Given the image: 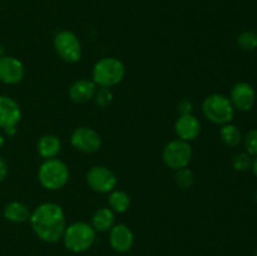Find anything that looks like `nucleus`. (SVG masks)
<instances>
[{
    "mask_svg": "<svg viewBox=\"0 0 257 256\" xmlns=\"http://www.w3.org/2000/svg\"><path fill=\"white\" fill-rule=\"evenodd\" d=\"M29 221L38 237L48 243L59 241L67 227L64 211L54 202L42 203L34 208L30 213Z\"/></svg>",
    "mask_w": 257,
    "mask_h": 256,
    "instance_id": "f257e3e1",
    "label": "nucleus"
},
{
    "mask_svg": "<svg viewBox=\"0 0 257 256\" xmlns=\"http://www.w3.org/2000/svg\"><path fill=\"white\" fill-rule=\"evenodd\" d=\"M125 68L119 59L113 57L102 58L93 68V82L102 88H110L124 78Z\"/></svg>",
    "mask_w": 257,
    "mask_h": 256,
    "instance_id": "f03ea898",
    "label": "nucleus"
},
{
    "mask_svg": "<svg viewBox=\"0 0 257 256\" xmlns=\"http://www.w3.org/2000/svg\"><path fill=\"white\" fill-rule=\"evenodd\" d=\"M69 178V170L63 161L58 158L45 160L38 170V180L40 185L50 191L64 187Z\"/></svg>",
    "mask_w": 257,
    "mask_h": 256,
    "instance_id": "7ed1b4c3",
    "label": "nucleus"
},
{
    "mask_svg": "<svg viewBox=\"0 0 257 256\" xmlns=\"http://www.w3.org/2000/svg\"><path fill=\"white\" fill-rule=\"evenodd\" d=\"M62 238L68 250L72 252H83L94 242L95 230L88 222L78 221L65 227Z\"/></svg>",
    "mask_w": 257,
    "mask_h": 256,
    "instance_id": "20e7f679",
    "label": "nucleus"
},
{
    "mask_svg": "<svg viewBox=\"0 0 257 256\" xmlns=\"http://www.w3.org/2000/svg\"><path fill=\"white\" fill-rule=\"evenodd\" d=\"M202 112L210 122L223 125L233 119L235 108L230 98L215 93L205 98L202 102Z\"/></svg>",
    "mask_w": 257,
    "mask_h": 256,
    "instance_id": "39448f33",
    "label": "nucleus"
},
{
    "mask_svg": "<svg viewBox=\"0 0 257 256\" xmlns=\"http://www.w3.org/2000/svg\"><path fill=\"white\" fill-rule=\"evenodd\" d=\"M163 162L172 170H181L187 167L192 158V147L187 141H171L162 153Z\"/></svg>",
    "mask_w": 257,
    "mask_h": 256,
    "instance_id": "423d86ee",
    "label": "nucleus"
},
{
    "mask_svg": "<svg viewBox=\"0 0 257 256\" xmlns=\"http://www.w3.org/2000/svg\"><path fill=\"white\" fill-rule=\"evenodd\" d=\"M54 48L58 55L67 63H75L82 57V45L79 39L69 30H63L55 35Z\"/></svg>",
    "mask_w": 257,
    "mask_h": 256,
    "instance_id": "0eeeda50",
    "label": "nucleus"
},
{
    "mask_svg": "<svg viewBox=\"0 0 257 256\" xmlns=\"http://www.w3.org/2000/svg\"><path fill=\"white\" fill-rule=\"evenodd\" d=\"M87 183L98 193H109L117 186V177L104 166H93L87 173Z\"/></svg>",
    "mask_w": 257,
    "mask_h": 256,
    "instance_id": "6e6552de",
    "label": "nucleus"
},
{
    "mask_svg": "<svg viewBox=\"0 0 257 256\" xmlns=\"http://www.w3.org/2000/svg\"><path fill=\"white\" fill-rule=\"evenodd\" d=\"M70 143L75 150L84 153L97 152L102 146V138L97 131L89 127L75 128L70 136Z\"/></svg>",
    "mask_w": 257,
    "mask_h": 256,
    "instance_id": "1a4fd4ad",
    "label": "nucleus"
},
{
    "mask_svg": "<svg viewBox=\"0 0 257 256\" xmlns=\"http://www.w3.org/2000/svg\"><path fill=\"white\" fill-rule=\"evenodd\" d=\"M230 100L233 108H237L241 112H248L256 102V92L250 83H236L231 89Z\"/></svg>",
    "mask_w": 257,
    "mask_h": 256,
    "instance_id": "9d476101",
    "label": "nucleus"
},
{
    "mask_svg": "<svg viewBox=\"0 0 257 256\" xmlns=\"http://www.w3.org/2000/svg\"><path fill=\"white\" fill-rule=\"evenodd\" d=\"M25 75L23 63L14 57H0V82L5 84H17L22 82Z\"/></svg>",
    "mask_w": 257,
    "mask_h": 256,
    "instance_id": "9b49d317",
    "label": "nucleus"
},
{
    "mask_svg": "<svg viewBox=\"0 0 257 256\" xmlns=\"http://www.w3.org/2000/svg\"><path fill=\"white\" fill-rule=\"evenodd\" d=\"M22 118L19 104L13 98L0 95V127L3 130L17 127Z\"/></svg>",
    "mask_w": 257,
    "mask_h": 256,
    "instance_id": "f8f14e48",
    "label": "nucleus"
},
{
    "mask_svg": "<svg viewBox=\"0 0 257 256\" xmlns=\"http://www.w3.org/2000/svg\"><path fill=\"white\" fill-rule=\"evenodd\" d=\"M133 242H135V237L127 225L124 223L113 225L109 232V243L113 250L120 253L128 252L132 248Z\"/></svg>",
    "mask_w": 257,
    "mask_h": 256,
    "instance_id": "ddd939ff",
    "label": "nucleus"
},
{
    "mask_svg": "<svg viewBox=\"0 0 257 256\" xmlns=\"http://www.w3.org/2000/svg\"><path fill=\"white\" fill-rule=\"evenodd\" d=\"M175 130L180 140L190 141L196 140L201 132V123L195 115L183 114L180 115L175 124Z\"/></svg>",
    "mask_w": 257,
    "mask_h": 256,
    "instance_id": "4468645a",
    "label": "nucleus"
},
{
    "mask_svg": "<svg viewBox=\"0 0 257 256\" xmlns=\"http://www.w3.org/2000/svg\"><path fill=\"white\" fill-rule=\"evenodd\" d=\"M97 93V84L93 80L79 79L70 85L68 94L74 103H84L93 99Z\"/></svg>",
    "mask_w": 257,
    "mask_h": 256,
    "instance_id": "2eb2a0df",
    "label": "nucleus"
},
{
    "mask_svg": "<svg viewBox=\"0 0 257 256\" xmlns=\"http://www.w3.org/2000/svg\"><path fill=\"white\" fill-rule=\"evenodd\" d=\"M62 143L60 140L54 135H44L38 141V153L45 160L55 158L60 152Z\"/></svg>",
    "mask_w": 257,
    "mask_h": 256,
    "instance_id": "dca6fc26",
    "label": "nucleus"
},
{
    "mask_svg": "<svg viewBox=\"0 0 257 256\" xmlns=\"http://www.w3.org/2000/svg\"><path fill=\"white\" fill-rule=\"evenodd\" d=\"M4 217L14 223H22L29 220L30 212L27 206L18 201L8 203L4 208Z\"/></svg>",
    "mask_w": 257,
    "mask_h": 256,
    "instance_id": "f3484780",
    "label": "nucleus"
},
{
    "mask_svg": "<svg viewBox=\"0 0 257 256\" xmlns=\"http://www.w3.org/2000/svg\"><path fill=\"white\" fill-rule=\"evenodd\" d=\"M113 225H114V212L108 207L99 208L92 218V227L98 232L110 230Z\"/></svg>",
    "mask_w": 257,
    "mask_h": 256,
    "instance_id": "a211bd4d",
    "label": "nucleus"
},
{
    "mask_svg": "<svg viewBox=\"0 0 257 256\" xmlns=\"http://www.w3.org/2000/svg\"><path fill=\"white\" fill-rule=\"evenodd\" d=\"M108 202H109L110 210L118 213H123L130 208L131 198L124 191L113 190L110 192L109 198H108Z\"/></svg>",
    "mask_w": 257,
    "mask_h": 256,
    "instance_id": "6ab92c4d",
    "label": "nucleus"
},
{
    "mask_svg": "<svg viewBox=\"0 0 257 256\" xmlns=\"http://www.w3.org/2000/svg\"><path fill=\"white\" fill-rule=\"evenodd\" d=\"M220 137L221 141L228 147H236L242 140L240 130L235 124H231V123L222 125V128L220 130Z\"/></svg>",
    "mask_w": 257,
    "mask_h": 256,
    "instance_id": "aec40b11",
    "label": "nucleus"
},
{
    "mask_svg": "<svg viewBox=\"0 0 257 256\" xmlns=\"http://www.w3.org/2000/svg\"><path fill=\"white\" fill-rule=\"evenodd\" d=\"M237 44L241 49L247 50V52L257 49V33L251 32V30L241 33L237 38Z\"/></svg>",
    "mask_w": 257,
    "mask_h": 256,
    "instance_id": "412c9836",
    "label": "nucleus"
},
{
    "mask_svg": "<svg viewBox=\"0 0 257 256\" xmlns=\"http://www.w3.org/2000/svg\"><path fill=\"white\" fill-rule=\"evenodd\" d=\"M195 182V175L191 170L188 168H181V170H177V173H176V183L178 185V187H181L182 190H187Z\"/></svg>",
    "mask_w": 257,
    "mask_h": 256,
    "instance_id": "4be33fe9",
    "label": "nucleus"
},
{
    "mask_svg": "<svg viewBox=\"0 0 257 256\" xmlns=\"http://www.w3.org/2000/svg\"><path fill=\"white\" fill-rule=\"evenodd\" d=\"M231 162H232V167L236 171H240V172L247 171L248 168H251V165H252V161H251L250 155L247 152L236 153L232 157V160H231Z\"/></svg>",
    "mask_w": 257,
    "mask_h": 256,
    "instance_id": "5701e85b",
    "label": "nucleus"
},
{
    "mask_svg": "<svg viewBox=\"0 0 257 256\" xmlns=\"http://www.w3.org/2000/svg\"><path fill=\"white\" fill-rule=\"evenodd\" d=\"M246 152L250 156H257V130H251L245 136Z\"/></svg>",
    "mask_w": 257,
    "mask_h": 256,
    "instance_id": "b1692460",
    "label": "nucleus"
},
{
    "mask_svg": "<svg viewBox=\"0 0 257 256\" xmlns=\"http://www.w3.org/2000/svg\"><path fill=\"white\" fill-rule=\"evenodd\" d=\"M94 97H95V103L102 108L107 107V105L110 104L113 100V94L112 92H110L109 88H102V89H99L97 93H95Z\"/></svg>",
    "mask_w": 257,
    "mask_h": 256,
    "instance_id": "393cba45",
    "label": "nucleus"
},
{
    "mask_svg": "<svg viewBox=\"0 0 257 256\" xmlns=\"http://www.w3.org/2000/svg\"><path fill=\"white\" fill-rule=\"evenodd\" d=\"M178 112L181 113V115L183 114H192V110H193V105L191 103V100L188 99H183L178 103Z\"/></svg>",
    "mask_w": 257,
    "mask_h": 256,
    "instance_id": "a878e982",
    "label": "nucleus"
},
{
    "mask_svg": "<svg viewBox=\"0 0 257 256\" xmlns=\"http://www.w3.org/2000/svg\"><path fill=\"white\" fill-rule=\"evenodd\" d=\"M8 171H9V168H8L7 161L0 156V182H3L7 178Z\"/></svg>",
    "mask_w": 257,
    "mask_h": 256,
    "instance_id": "bb28decb",
    "label": "nucleus"
},
{
    "mask_svg": "<svg viewBox=\"0 0 257 256\" xmlns=\"http://www.w3.org/2000/svg\"><path fill=\"white\" fill-rule=\"evenodd\" d=\"M251 168H252V172H253V175H255L256 177H257V156H256V158H255V160H253L252 165H251Z\"/></svg>",
    "mask_w": 257,
    "mask_h": 256,
    "instance_id": "cd10ccee",
    "label": "nucleus"
},
{
    "mask_svg": "<svg viewBox=\"0 0 257 256\" xmlns=\"http://www.w3.org/2000/svg\"><path fill=\"white\" fill-rule=\"evenodd\" d=\"M4 131L8 136H14L15 132H17V128L13 127V128H8V130H4Z\"/></svg>",
    "mask_w": 257,
    "mask_h": 256,
    "instance_id": "c85d7f7f",
    "label": "nucleus"
},
{
    "mask_svg": "<svg viewBox=\"0 0 257 256\" xmlns=\"http://www.w3.org/2000/svg\"><path fill=\"white\" fill-rule=\"evenodd\" d=\"M4 142H5V140H4V137H3L2 135H0V148L3 147V146H4Z\"/></svg>",
    "mask_w": 257,
    "mask_h": 256,
    "instance_id": "c756f323",
    "label": "nucleus"
},
{
    "mask_svg": "<svg viewBox=\"0 0 257 256\" xmlns=\"http://www.w3.org/2000/svg\"><path fill=\"white\" fill-rule=\"evenodd\" d=\"M255 198H256V203H257V190H256V195H255Z\"/></svg>",
    "mask_w": 257,
    "mask_h": 256,
    "instance_id": "7c9ffc66",
    "label": "nucleus"
},
{
    "mask_svg": "<svg viewBox=\"0 0 257 256\" xmlns=\"http://www.w3.org/2000/svg\"><path fill=\"white\" fill-rule=\"evenodd\" d=\"M255 256H257V248H256V251H255Z\"/></svg>",
    "mask_w": 257,
    "mask_h": 256,
    "instance_id": "2f4dec72",
    "label": "nucleus"
}]
</instances>
